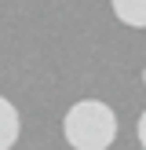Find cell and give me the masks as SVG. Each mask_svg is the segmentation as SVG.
Instances as JSON below:
<instances>
[{"instance_id":"6da1fadb","label":"cell","mask_w":146,"mask_h":150,"mask_svg":"<svg viewBox=\"0 0 146 150\" xmlns=\"http://www.w3.org/2000/svg\"><path fill=\"white\" fill-rule=\"evenodd\" d=\"M62 136L73 150H110L117 139V114L102 99H77L62 117Z\"/></svg>"},{"instance_id":"7a4b0ae2","label":"cell","mask_w":146,"mask_h":150,"mask_svg":"<svg viewBox=\"0 0 146 150\" xmlns=\"http://www.w3.org/2000/svg\"><path fill=\"white\" fill-rule=\"evenodd\" d=\"M18 132H22L18 110H15L11 99H4V95H0V150H11L15 143H18Z\"/></svg>"},{"instance_id":"3957f363","label":"cell","mask_w":146,"mask_h":150,"mask_svg":"<svg viewBox=\"0 0 146 150\" xmlns=\"http://www.w3.org/2000/svg\"><path fill=\"white\" fill-rule=\"evenodd\" d=\"M113 15L131 29H146V0H113Z\"/></svg>"},{"instance_id":"277c9868","label":"cell","mask_w":146,"mask_h":150,"mask_svg":"<svg viewBox=\"0 0 146 150\" xmlns=\"http://www.w3.org/2000/svg\"><path fill=\"white\" fill-rule=\"evenodd\" d=\"M135 136H139V146L146 150V110L139 114V125H135Z\"/></svg>"},{"instance_id":"5b68a950","label":"cell","mask_w":146,"mask_h":150,"mask_svg":"<svg viewBox=\"0 0 146 150\" xmlns=\"http://www.w3.org/2000/svg\"><path fill=\"white\" fill-rule=\"evenodd\" d=\"M142 84H146V66H142Z\"/></svg>"}]
</instances>
